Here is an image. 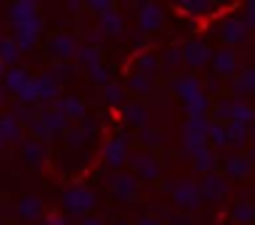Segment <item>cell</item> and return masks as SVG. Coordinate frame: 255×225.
Returning <instances> with one entry per match:
<instances>
[{"mask_svg":"<svg viewBox=\"0 0 255 225\" xmlns=\"http://www.w3.org/2000/svg\"><path fill=\"white\" fill-rule=\"evenodd\" d=\"M10 18L15 25V38L20 48H30L38 38L40 30V18H38V8L33 3H18L10 8Z\"/></svg>","mask_w":255,"mask_h":225,"instance_id":"1","label":"cell"},{"mask_svg":"<svg viewBox=\"0 0 255 225\" xmlns=\"http://www.w3.org/2000/svg\"><path fill=\"white\" fill-rule=\"evenodd\" d=\"M95 205V198H93V193H88L85 188H70L68 193H65V208L70 210V213H85V210H90Z\"/></svg>","mask_w":255,"mask_h":225,"instance_id":"2","label":"cell"},{"mask_svg":"<svg viewBox=\"0 0 255 225\" xmlns=\"http://www.w3.org/2000/svg\"><path fill=\"white\" fill-rule=\"evenodd\" d=\"M173 198H175V203L183 205V208H195V205L200 203V190H198L195 183L180 180L178 185H173Z\"/></svg>","mask_w":255,"mask_h":225,"instance_id":"3","label":"cell"},{"mask_svg":"<svg viewBox=\"0 0 255 225\" xmlns=\"http://www.w3.org/2000/svg\"><path fill=\"white\" fill-rule=\"evenodd\" d=\"M198 190H200V195H205L208 200H220V198L225 195V183H223V178H218V175L208 173L205 183H203V185H198Z\"/></svg>","mask_w":255,"mask_h":225,"instance_id":"4","label":"cell"},{"mask_svg":"<svg viewBox=\"0 0 255 225\" xmlns=\"http://www.w3.org/2000/svg\"><path fill=\"white\" fill-rule=\"evenodd\" d=\"M140 30H145V33H150V30H155L160 23H163V13H160V8H155V5H143V13H140Z\"/></svg>","mask_w":255,"mask_h":225,"instance_id":"5","label":"cell"},{"mask_svg":"<svg viewBox=\"0 0 255 225\" xmlns=\"http://www.w3.org/2000/svg\"><path fill=\"white\" fill-rule=\"evenodd\" d=\"M180 58H185V63H190V65L200 68V65L210 58V53H208V45H205V43H190Z\"/></svg>","mask_w":255,"mask_h":225,"instance_id":"6","label":"cell"},{"mask_svg":"<svg viewBox=\"0 0 255 225\" xmlns=\"http://www.w3.org/2000/svg\"><path fill=\"white\" fill-rule=\"evenodd\" d=\"M173 85H175V90H178L185 100H190V98H195V95H200V93H203V90H200L198 78H193V75H180Z\"/></svg>","mask_w":255,"mask_h":225,"instance_id":"7","label":"cell"},{"mask_svg":"<svg viewBox=\"0 0 255 225\" xmlns=\"http://www.w3.org/2000/svg\"><path fill=\"white\" fill-rule=\"evenodd\" d=\"M50 48H53V53H55L58 58H70V55H75V40H73L70 35H55L53 43H50Z\"/></svg>","mask_w":255,"mask_h":225,"instance_id":"8","label":"cell"},{"mask_svg":"<svg viewBox=\"0 0 255 225\" xmlns=\"http://www.w3.org/2000/svg\"><path fill=\"white\" fill-rule=\"evenodd\" d=\"M133 165L138 168V173L140 175H145V178H158V163H155V158L153 155H133Z\"/></svg>","mask_w":255,"mask_h":225,"instance_id":"9","label":"cell"},{"mask_svg":"<svg viewBox=\"0 0 255 225\" xmlns=\"http://www.w3.org/2000/svg\"><path fill=\"white\" fill-rule=\"evenodd\" d=\"M245 140H248V128H245L243 123H233V125L225 130V143H233L238 150L245 145Z\"/></svg>","mask_w":255,"mask_h":225,"instance_id":"10","label":"cell"},{"mask_svg":"<svg viewBox=\"0 0 255 225\" xmlns=\"http://www.w3.org/2000/svg\"><path fill=\"white\" fill-rule=\"evenodd\" d=\"M225 170H228V175H233V178H245V175L250 173V160L243 158V155H233V158L228 160Z\"/></svg>","mask_w":255,"mask_h":225,"instance_id":"11","label":"cell"},{"mask_svg":"<svg viewBox=\"0 0 255 225\" xmlns=\"http://www.w3.org/2000/svg\"><path fill=\"white\" fill-rule=\"evenodd\" d=\"M105 158H108V163H110V165H120V163H123V158H125V140H123V138L110 140V143H108V148H105Z\"/></svg>","mask_w":255,"mask_h":225,"instance_id":"12","label":"cell"},{"mask_svg":"<svg viewBox=\"0 0 255 225\" xmlns=\"http://www.w3.org/2000/svg\"><path fill=\"white\" fill-rule=\"evenodd\" d=\"M215 70L223 73V75L235 73V55H233L230 50H220V53H215Z\"/></svg>","mask_w":255,"mask_h":225,"instance_id":"13","label":"cell"},{"mask_svg":"<svg viewBox=\"0 0 255 225\" xmlns=\"http://www.w3.org/2000/svg\"><path fill=\"white\" fill-rule=\"evenodd\" d=\"M113 190L120 195V198H128L130 193H135V180L130 175H115L113 178Z\"/></svg>","mask_w":255,"mask_h":225,"instance_id":"14","label":"cell"},{"mask_svg":"<svg viewBox=\"0 0 255 225\" xmlns=\"http://www.w3.org/2000/svg\"><path fill=\"white\" fill-rule=\"evenodd\" d=\"M33 88H35V95L38 98H50V95H55V83L50 80V75H40V78H35L33 80Z\"/></svg>","mask_w":255,"mask_h":225,"instance_id":"15","label":"cell"},{"mask_svg":"<svg viewBox=\"0 0 255 225\" xmlns=\"http://www.w3.org/2000/svg\"><path fill=\"white\" fill-rule=\"evenodd\" d=\"M58 112H60V115H70V118H83L85 108H83V103H80V100L68 98L65 103H60V105H58Z\"/></svg>","mask_w":255,"mask_h":225,"instance_id":"16","label":"cell"},{"mask_svg":"<svg viewBox=\"0 0 255 225\" xmlns=\"http://www.w3.org/2000/svg\"><path fill=\"white\" fill-rule=\"evenodd\" d=\"M18 138V125H15V120L13 118H3L0 120V145H5V143H10V140H15Z\"/></svg>","mask_w":255,"mask_h":225,"instance_id":"17","label":"cell"},{"mask_svg":"<svg viewBox=\"0 0 255 225\" xmlns=\"http://www.w3.org/2000/svg\"><path fill=\"white\" fill-rule=\"evenodd\" d=\"M185 105H188L190 118H203V112H205V108H208V100H205V95L200 93V95H195V98L185 100Z\"/></svg>","mask_w":255,"mask_h":225,"instance_id":"18","label":"cell"},{"mask_svg":"<svg viewBox=\"0 0 255 225\" xmlns=\"http://www.w3.org/2000/svg\"><path fill=\"white\" fill-rule=\"evenodd\" d=\"M20 215H23L25 220H35V218L40 215V200H38V198H25V200L20 203Z\"/></svg>","mask_w":255,"mask_h":225,"instance_id":"19","label":"cell"},{"mask_svg":"<svg viewBox=\"0 0 255 225\" xmlns=\"http://www.w3.org/2000/svg\"><path fill=\"white\" fill-rule=\"evenodd\" d=\"M230 115H233V123H250L253 118V110L248 105H240V103H230Z\"/></svg>","mask_w":255,"mask_h":225,"instance_id":"20","label":"cell"},{"mask_svg":"<svg viewBox=\"0 0 255 225\" xmlns=\"http://www.w3.org/2000/svg\"><path fill=\"white\" fill-rule=\"evenodd\" d=\"M100 23H103V30H110V33H115V35L123 30V20H120V15H115L113 10H105Z\"/></svg>","mask_w":255,"mask_h":225,"instance_id":"21","label":"cell"},{"mask_svg":"<svg viewBox=\"0 0 255 225\" xmlns=\"http://www.w3.org/2000/svg\"><path fill=\"white\" fill-rule=\"evenodd\" d=\"M195 168H198L200 173H210V170L215 168V155H213L210 150H200V153L195 155Z\"/></svg>","mask_w":255,"mask_h":225,"instance_id":"22","label":"cell"},{"mask_svg":"<svg viewBox=\"0 0 255 225\" xmlns=\"http://www.w3.org/2000/svg\"><path fill=\"white\" fill-rule=\"evenodd\" d=\"M125 120L135 123V125H143L145 123V108L143 105H128L125 108Z\"/></svg>","mask_w":255,"mask_h":225,"instance_id":"23","label":"cell"},{"mask_svg":"<svg viewBox=\"0 0 255 225\" xmlns=\"http://www.w3.org/2000/svg\"><path fill=\"white\" fill-rule=\"evenodd\" d=\"M208 123L203 120V118H190V123L185 125V135H195V138H205V133H208Z\"/></svg>","mask_w":255,"mask_h":225,"instance_id":"24","label":"cell"},{"mask_svg":"<svg viewBox=\"0 0 255 225\" xmlns=\"http://www.w3.org/2000/svg\"><path fill=\"white\" fill-rule=\"evenodd\" d=\"M223 30H225V38H228L230 43H233V40H243V38H245V28H243L238 20H228Z\"/></svg>","mask_w":255,"mask_h":225,"instance_id":"25","label":"cell"},{"mask_svg":"<svg viewBox=\"0 0 255 225\" xmlns=\"http://www.w3.org/2000/svg\"><path fill=\"white\" fill-rule=\"evenodd\" d=\"M233 218L240 220V223H250L253 220V205L250 203H238L233 208Z\"/></svg>","mask_w":255,"mask_h":225,"instance_id":"26","label":"cell"},{"mask_svg":"<svg viewBox=\"0 0 255 225\" xmlns=\"http://www.w3.org/2000/svg\"><path fill=\"white\" fill-rule=\"evenodd\" d=\"M0 58H3L5 63H13L18 58V45L13 40H3L0 43Z\"/></svg>","mask_w":255,"mask_h":225,"instance_id":"27","label":"cell"},{"mask_svg":"<svg viewBox=\"0 0 255 225\" xmlns=\"http://www.w3.org/2000/svg\"><path fill=\"white\" fill-rule=\"evenodd\" d=\"M155 68H158V63H155V58L153 55H145V58H140L138 60V75H143V78H150L153 73H155Z\"/></svg>","mask_w":255,"mask_h":225,"instance_id":"28","label":"cell"},{"mask_svg":"<svg viewBox=\"0 0 255 225\" xmlns=\"http://www.w3.org/2000/svg\"><path fill=\"white\" fill-rule=\"evenodd\" d=\"M28 80H30V78L25 75V70H13V73L8 75V85H10L15 93H18V90H20V88H23Z\"/></svg>","mask_w":255,"mask_h":225,"instance_id":"29","label":"cell"},{"mask_svg":"<svg viewBox=\"0 0 255 225\" xmlns=\"http://www.w3.org/2000/svg\"><path fill=\"white\" fill-rule=\"evenodd\" d=\"M45 125H48V130H60L65 125V115H60V112H45Z\"/></svg>","mask_w":255,"mask_h":225,"instance_id":"30","label":"cell"},{"mask_svg":"<svg viewBox=\"0 0 255 225\" xmlns=\"http://www.w3.org/2000/svg\"><path fill=\"white\" fill-rule=\"evenodd\" d=\"M128 85H130L133 90H138V93H143V95L150 90V80H148V78H143V75H133Z\"/></svg>","mask_w":255,"mask_h":225,"instance_id":"31","label":"cell"},{"mask_svg":"<svg viewBox=\"0 0 255 225\" xmlns=\"http://www.w3.org/2000/svg\"><path fill=\"white\" fill-rule=\"evenodd\" d=\"M208 133H210V140H213L215 145H225V128H223V125L215 123V125L208 128Z\"/></svg>","mask_w":255,"mask_h":225,"instance_id":"32","label":"cell"},{"mask_svg":"<svg viewBox=\"0 0 255 225\" xmlns=\"http://www.w3.org/2000/svg\"><path fill=\"white\" fill-rule=\"evenodd\" d=\"M78 60H83V63H88V65L93 68V65H98V50H93V48H83V50L78 53Z\"/></svg>","mask_w":255,"mask_h":225,"instance_id":"33","label":"cell"},{"mask_svg":"<svg viewBox=\"0 0 255 225\" xmlns=\"http://www.w3.org/2000/svg\"><path fill=\"white\" fill-rule=\"evenodd\" d=\"M233 88H238V93H248V90L253 88V70H245V75H243Z\"/></svg>","mask_w":255,"mask_h":225,"instance_id":"34","label":"cell"},{"mask_svg":"<svg viewBox=\"0 0 255 225\" xmlns=\"http://www.w3.org/2000/svg\"><path fill=\"white\" fill-rule=\"evenodd\" d=\"M25 158H28V160H40V158H43V148H40L38 143H28V145H25Z\"/></svg>","mask_w":255,"mask_h":225,"instance_id":"35","label":"cell"},{"mask_svg":"<svg viewBox=\"0 0 255 225\" xmlns=\"http://www.w3.org/2000/svg\"><path fill=\"white\" fill-rule=\"evenodd\" d=\"M105 93H108L105 98H108L110 103H120V100H123V90H120L118 85H108V88H105Z\"/></svg>","mask_w":255,"mask_h":225,"instance_id":"36","label":"cell"},{"mask_svg":"<svg viewBox=\"0 0 255 225\" xmlns=\"http://www.w3.org/2000/svg\"><path fill=\"white\" fill-rule=\"evenodd\" d=\"M90 78L98 80V83H105V80H108V75H105V70H103L100 65H93V68H90Z\"/></svg>","mask_w":255,"mask_h":225,"instance_id":"37","label":"cell"},{"mask_svg":"<svg viewBox=\"0 0 255 225\" xmlns=\"http://www.w3.org/2000/svg\"><path fill=\"white\" fill-rule=\"evenodd\" d=\"M165 60H168V65H178L183 58H180V50L175 48V50H168V55H165Z\"/></svg>","mask_w":255,"mask_h":225,"instance_id":"38","label":"cell"},{"mask_svg":"<svg viewBox=\"0 0 255 225\" xmlns=\"http://www.w3.org/2000/svg\"><path fill=\"white\" fill-rule=\"evenodd\" d=\"M90 8H93V10H110L108 3H90Z\"/></svg>","mask_w":255,"mask_h":225,"instance_id":"39","label":"cell"},{"mask_svg":"<svg viewBox=\"0 0 255 225\" xmlns=\"http://www.w3.org/2000/svg\"><path fill=\"white\" fill-rule=\"evenodd\" d=\"M45 225H65V220H63V218H55V215H53V218H48V223H45Z\"/></svg>","mask_w":255,"mask_h":225,"instance_id":"40","label":"cell"},{"mask_svg":"<svg viewBox=\"0 0 255 225\" xmlns=\"http://www.w3.org/2000/svg\"><path fill=\"white\" fill-rule=\"evenodd\" d=\"M138 225H158V220L155 218H143V220H138Z\"/></svg>","mask_w":255,"mask_h":225,"instance_id":"41","label":"cell"},{"mask_svg":"<svg viewBox=\"0 0 255 225\" xmlns=\"http://www.w3.org/2000/svg\"><path fill=\"white\" fill-rule=\"evenodd\" d=\"M83 225H100V220H95V218H88Z\"/></svg>","mask_w":255,"mask_h":225,"instance_id":"42","label":"cell"},{"mask_svg":"<svg viewBox=\"0 0 255 225\" xmlns=\"http://www.w3.org/2000/svg\"><path fill=\"white\" fill-rule=\"evenodd\" d=\"M118 225H128V223H118Z\"/></svg>","mask_w":255,"mask_h":225,"instance_id":"43","label":"cell"}]
</instances>
